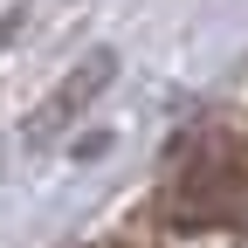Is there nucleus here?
Listing matches in <instances>:
<instances>
[{
    "label": "nucleus",
    "instance_id": "f257e3e1",
    "mask_svg": "<svg viewBox=\"0 0 248 248\" xmlns=\"http://www.w3.org/2000/svg\"><path fill=\"white\" fill-rule=\"evenodd\" d=\"M159 214L172 228H241L248 221V124L207 117L172 145Z\"/></svg>",
    "mask_w": 248,
    "mask_h": 248
},
{
    "label": "nucleus",
    "instance_id": "f03ea898",
    "mask_svg": "<svg viewBox=\"0 0 248 248\" xmlns=\"http://www.w3.org/2000/svg\"><path fill=\"white\" fill-rule=\"evenodd\" d=\"M97 248H117V241H97Z\"/></svg>",
    "mask_w": 248,
    "mask_h": 248
}]
</instances>
